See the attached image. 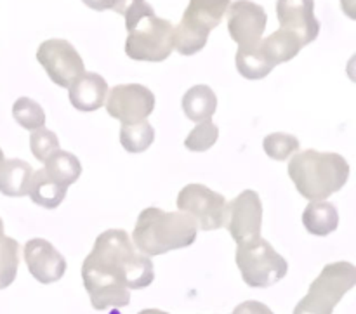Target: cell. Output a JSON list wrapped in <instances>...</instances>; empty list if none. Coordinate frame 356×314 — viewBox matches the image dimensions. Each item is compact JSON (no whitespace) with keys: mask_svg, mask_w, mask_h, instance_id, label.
Returning <instances> with one entry per match:
<instances>
[{"mask_svg":"<svg viewBox=\"0 0 356 314\" xmlns=\"http://www.w3.org/2000/svg\"><path fill=\"white\" fill-rule=\"evenodd\" d=\"M232 0H190L181 23L174 28L172 47L193 56L207 45L209 35L225 19Z\"/></svg>","mask_w":356,"mask_h":314,"instance_id":"obj_4","label":"cell"},{"mask_svg":"<svg viewBox=\"0 0 356 314\" xmlns=\"http://www.w3.org/2000/svg\"><path fill=\"white\" fill-rule=\"evenodd\" d=\"M263 226V204L256 191L245 190L226 205L225 228L236 245L261 236Z\"/></svg>","mask_w":356,"mask_h":314,"instance_id":"obj_11","label":"cell"},{"mask_svg":"<svg viewBox=\"0 0 356 314\" xmlns=\"http://www.w3.org/2000/svg\"><path fill=\"white\" fill-rule=\"evenodd\" d=\"M236 266L252 288H268L287 276L289 264L264 238L236 245Z\"/></svg>","mask_w":356,"mask_h":314,"instance_id":"obj_6","label":"cell"},{"mask_svg":"<svg viewBox=\"0 0 356 314\" xmlns=\"http://www.w3.org/2000/svg\"><path fill=\"white\" fill-rule=\"evenodd\" d=\"M226 14H228V31L233 42H236L240 47L259 44L268 21L263 6L250 0H235L229 3Z\"/></svg>","mask_w":356,"mask_h":314,"instance_id":"obj_12","label":"cell"},{"mask_svg":"<svg viewBox=\"0 0 356 314\" xmlns=\"http://www.w3.org/2000/svg\"><path fill=\"white\" fill-rule=\"evenodd\" d=\"M261 47H263V52L270 59L271 65L278 66L282 63L292 61L305 45L298 35L291 33L284 28H278L275 33L268 35L266 38H261Z\"/></svg>","mask_w":356,"mask_h":314,"instance_id":"obj_16","label":"cell"},{"mask_svg":"<svg viewBox=\"0 0 356 314\" xmlns=\"http://www.w3.org/2000/svg\"><path fill=\"white\" fill-rule=\"evenodd\" d=\"M226 198L204 184H188L177 195V208L191 215L204 231L225 228Z\"/></svg>","mask_w":356,"mask_h":314,"instance_id":"obj_8","label":"cell"},{"mask_svg":"<svg viewBox=\"0 0 356 314\" xmlns=\"http://www.w3.org/2000/svg\"><path fill=\"white\" fill-rule=\"evenodd\" d=\"M3 162H6V156H3V151H2V148H0V169H2Z\"/></svg>","mask_w":356,"mask_h":314,"instance_id":"obj_32","label":"cell"},{"mask_svg":"<svg viewBox=\"0 0 356 314\" xmlns=\"http://www.w3.org/2000/svg\"><path fill=\"white\" fill-rule=\"evenodd\" d=\"M299 146H301L299 139L292 134H285V132H273V134L266 135L263 141L266 155L277 162H285L292 155H296L299 151Z\"/></svg>","mask_w":356,"mask_h":314,"instance_id":"obj_26","label":"cell"},{"mask_svg":"<svg viewBox=\"0 0 356 314\" xmlns=\"http://www.w3.org/2000/svg\"><path fill=\"white\" fill-rule=\"evenodd\" d=\"M70 103L79 111H96L104 106L108 96V83L99 73L83 72L68 87Z\"/></svg>","mask_w":356,"mask_h":314,"instance_id":"obj_15","label":"cell"},{"mask_svg":"<svg viewBox=\"0 0 356 314\" xmlns=\"http://www.w3.org/2000/svg\"><path fill=\"white\" fill-rule=\"evenodd\" d=\"M3 236V221H2V217H0V238H2Z\"/></svg>","mask_w":356,"mask_h":314,"instance_id":"obj_33","label":"cell"},{"mask_svg":"<svg viewBox=\"0 0 356 314\" xmlns=\"http://www.w3.org/2000/svg\"><path fill=\"white\" fill-rule=\"evenodd\" d=\"M277 17L280 28L298 35L302 45L316 40L320 23L315 16V0H277Z\"/></svg>","mask_w":356,"mask_h":314,"instance_id":"obj_14","label":"cell"},{"mask_svg":"<svg viewBox=\"0 0 356 314\" xmlns=\"http://www.w3.org/2000/svg\"><path fill=\"white\" fill-rule=\"evenodd\" d=\"M30 148L35 158L40 160V162H45L52 153L59 149V139L49 129H37L30 135Z\"/></svg>","mask_w":356,"mask_h":314,"instance_id":"obj_28","label":"cell"},{"mask_svg":"<svg viewBox=\"0 0 356 314\" xmlns=\"http://www.w3.org/2000/svg\"><path fill=\"white\" fill-rule=\"evenodd\" d=\"M218 138H219L218 125H216L212 120H205V122H200V124H197V127L188 134L186 141H184V146H186V149H190V151L204 153L216 144Z\"/></svg>","mask_w":356,"mask_h":314,"instance_id":"obj_27","label":"cell"},{"mask_svg":"<svg viewBox=\"0 0 356 314\" xmlns=\"http://www.w3.org/2000/svg\"><path fill=\"white\" fill-rule=\"evenodd\" d=\"M197 233L198 224L191 215L148 207L139 214L131 240L139 252L155 257L193 245Z\"/></svg>","mask_w":356,"mask_h":314,"instance_id":"obj_2","label":"cell"},{"mask_svg":"<svg viewBox=\"0 0 356 314\" xmlns=\"http://www.w3.org/2000/svg\"><path fill=\"white\" fill-rule=\"evenodd\" d=\"M218 108V96L209 85H195L184 94L183 110L191 122L212 120Z\"/></svg>","mask_w":356,"mask_h":314,"instance_id":"obj_20","label":"cell"},{"mask_svg":"<svg viewBox=\"0 0 356 314\" xmlns=\"http://www.w3.org/2000/svg\"><path fill=\"white\" fill-rule=\"evenodd\" d=\"M19 243L10 236L0 238V290L13 285L19 267Z\"/></svg>","mask_w":356,"mask_h":314,"instance_id":"obj_24","label":"cell"},{"mask_svg":"<svg viewBox=\"0 0 356 314\" xmlns=\"http://www.w3.org/2000/svg\"><path fill=\"white\" fill-rule=\"evenodd\" d=\"M233 314H275L266 304L257 301H245L235 308Z\"/></svg>","mask_w":356,"mask_h":314,"instance_id":"obj_29","label":"cell"},{"mask_svg":"<svg viewBox=\"0 0 356 314\" xmlns=\"http://www.w3.org/2000/svg\"><path fill=\"white\" fill-rule=\"evenodd\" d=\"M68 188L63 184L56 183L44 169L37 170L31 174L30 188H28V195H30L31 201L44 208H58L63 204L66 197Z\"/></svg>","mask_w":356,"mask_h":314,"instance_id":"obj_17","label":"cell"},{"mask_svg":"<svg viewBox=\"0 0 356 314\" xmlns=\"http://www.w3.org/2000/svg\"><path fill=\"white\" fill-rule=\"evenodd\" d=\"M82 2L94 10H106L113 7V0H82Z\"/></svg>","mask_w":356,"mask_h":314,"instance_id":"obj_30","label":"cell"},{"mask_svg":"<svg viewBox=\"0 0 356 314\" xmlns=\"http://www.w3.org/2000/svg\"><path fill=\"white\" fill-rule=\"evenodd\" d=\"M138 314H169V313L160 311V309H143V311H139Z\"/></svg>","mask_w":356,"mask_h":314,"instance_id":"obj_31","label":"cell"},{"mask_svg":"<svg viewBox=\"0 0 356 314\" xmlns=\"http://www.w3.org/2000/svg\"><path fill=\"white\" fill-rule=\"evenodd\" d=\"M155 141V131L146 120L125 124L120 129V144L129 153H143Z\"/></svg>","mask_w":356,"mask_h":314,"instance_id":"obj_23","label":"cell"},{"mask_svg":"<svg viewBox=\"0 0 356 314\" xmlns=\"http://www.w3.org/2000/svg\"><path fill=\"white\" fill-rule=\"evenodd\" d=\"M289 177L301 197L309 201H322L343 190L350 177V163L339 153L306 149L291 156Z\"/></svg>","mask_w":356,"mask_h":314,"instance_id":"obj_3","label":"cell"},{"mask_svg":"<svg viewBox=\"0 0 356 314\" xmlns=\"http://www.w3.org/2000/svg\"><path fill=\"white\" fill-rule=\"evenodd\" d=\"M37 61L47 72L49 78L65 89L86 72L82 56L65 38H49L42 42L37 49Z\"/></svg>","mask_w":356,"mask_h":314,"instance_id":"obj_9","label":"cell"},{"mask_svg":"<svg viewBox=\"0 0 356 314\" xmlns=\"http://www.w3.org/2000/svg\"><path fill=\"white\" fill-rule=\"evenodd\" d=\"M82 280L96 311L125 308L131 290L149 287L155 280L152 257L136 249L124 229H106L96 238L82 264Z\"/></svg>","mask_w":356,"mask_h":314,"instance_id":"obj_1","label":"cell"},{"mask_svg":"<svg viewBox=\"0 0 356 314\" xmlns=\"http://www.w3.org/2000/svg\"><path fill=\"white\" fill-rule=\"evenodd\" d=\"M44 170L56 181V183L63 184V186H72L73 183H76L82 174V165H80L79 158H76L73 153L58 151L52 153L47 160H45Z\"/></svg>","mask_w":356,"mask_h":314,"instance_id":"obj_22","label":"cell"},{"mask_svg":"<svg viewBox=\"0 0 356 314\" xmlns=\"http://www.w3.org/2000/svg\"><path fill=\"white\" fill-rule=\"evenodd\" d=\"M13 117L24 131H37L45 125V111L31 97H19L13 106Z\"/></svg>","mask_w":356,"mask_h":314,"instance_id":"obj_25","label":"cell"},{"mask_svg":"<svg viewBox=\"0 0 356 314\" xmlns=\"http://www.w3.org/2000/svg\"><path fill=\"white\" fill-rule=\"evenodd\" d=\"M33 169L23 160H6L0 169V193L6 197L19 198L28 195Z\"/></svg>","mask_w":356,"mask_h":314,"instance_id":"obj_19","label":"cell"},{"mask_svg":"<svg viewBox=\"0 0 356 314\" xmlns=\"http://www.w3.org/2000/svg\"><path fill=\"white\" fill-rule=\"evenodd\" d=\"M356 285V267L346 261L327 264L309 285L306 297L296 306L294 314H332L344 295Z\"/></svg>","mask_w":356,"mask_h":314,"instance_id":"obj_5","label":"cell"},{"mask_svg":"<svg viewBox=\"0 0 356 314\" xmlns=\"http://www.w3.org/2000/svg\"><path fill=\"white\" fill-rule=\"evenodd\" d=\"M106 111L111 118L122 124H136L146 120L155 110V94L141 83H120L110 89Z\"/></svg>","mask_w":356,"mask_h":314,"instance_id":"obj_10","label":"cell"},{"mask_svg":"<svg viewBox=\"0 0 356 314\" xmlns=\"http://www.w3.org/2000/svg\"><path fill=\"white\" fill-rule=\"evenodd\" d=\"M302 224L306 231L315 236H327L339 226V214L336 205L330 201H309L302 214Z\"/></svg>","mask_w":356,"mask_h":314,"instance_id":"obj_18","label":"cell"},{"mask_svg":"<svg viewBox=\"0 0 356 314\" xmlns=\"http://www.w3.org/2000/svg\"><path fill=\"white\" fill-rule=\"evenodd\" d=\"M174 24L155 13L141 17L125 40V54L134 61L162 63L172 54Z\"/></svg>","mask_w":356,"mask_h":314,"instance_id":"obj_7","label":"cell"},{"mask_svg":"<svg viewBox=\"0 0 356 314\" xmlns=\"http://www.w3.org/2000/svg\"><path fill=\"white\" fill-rule=\"evenodd\" d=\"M236 69L243 78L249 80H261L271 73L275 68L263 52L261 42L250 47H238L236 51Z\"/></svg>","mask_w":356,"mask_h":314,"instance_id":"obj_21","label":"cell"},{"mask_svg":"<svg viewBox=\"0 0 356 314\" xmlns=\"http://www.w3.org/2000/svg\"><path fill=\"white\" fill-rule=\"evenodd\" d=\"M24 263L31 276L42 285H51L61 280L66 273V261L51 242L44 238H33L26 242L23 249Z\"/></svg>","mask_w":356,"mask_h":314,"instance_id":"obj_13","label":"cell"}]
</instances>
